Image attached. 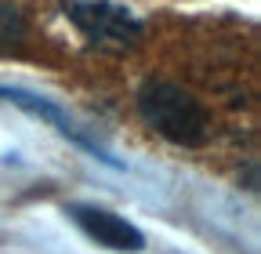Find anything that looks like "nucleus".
<instances>
[{"label": "nucleus", "mask_w": 261, "mask_h": 254, "mask_svg": "<svg viewBox=\"0 0 261 254\" xmlns=\"http://www.w3.org/2000/svg\"><path fill=\"white\" fill-rule=\"evenodd\" d=\"M138 109L152 131L174 145H203L211 135L203 102L174 80H145L138 91Z\"/></svg>", "instance_id": "f257e3e1"}, {"label": "nucleus", "mask_w": 261, "mask_h": 254, "mask_svg": "<svg viewBox=\"0 0 261 254\" xmlns=\"http://www.w3.org/2000/svg\"><path fill=\"white\" fill-rule=\"evenodd\" d=\"M69 18L84 37L102 44H135L142 37V22L113 0H73Z\"/></svg>", "instance_id": "f03ea898"}, {"label": "nucleus", "mask_w": 261, "mask_h": 254, "mask_svg": "<svg viewBox=\"0 0 261 254\" xmlns=\"http://www.w3.org/2000/svg\"><path fill=\"white\" fill-rule=\"evenodd\" d=\"M69 218L76 221V225L102 247H113V250H142L145 247V236L142 229H135L127 218L106 211V207H87V204H73L69 207Z\"/></svg>", "instance_id": "7ed1b4c3"}, {"label": "nucleus", "mask_w": 261, "mask_h": 254, "mask_svg": "<svg viewBox=\"0 0 261 254\" xmlns=\"http://www.w3.org/2000/svg\"><path fill=\"white\" fill-rule=\"evenodd\" d=\"M0 98H4V102H11V106H18V109H25L29 116H40V120H47L58 135H65L69 142L84 145V149H87V153H94L102 164H109V167H116V171L123 167V164H116V160H113V156H109L102 145H98V142H91V138H87V135L80 131V127H76L69 116H65L58 106H55V102L40 98V94H33V91H22V87H0Z\"/></svg>", "instance_id": "20e7f679"}, {"label": "nucleus", "mask_w": 261, "mask_h": 254, "mask_svg": "<svg viewBox=\"0 0 261 254\" xmlns=\"http://www.w3.org/2000/svg\"><path fill=\"white\" fill-rule=\"evenodd\" d=\"M25 37V18L11 0H0V51L18 47Z\"/></svg>", "instance_id": "39448f33"}]
</instances>
